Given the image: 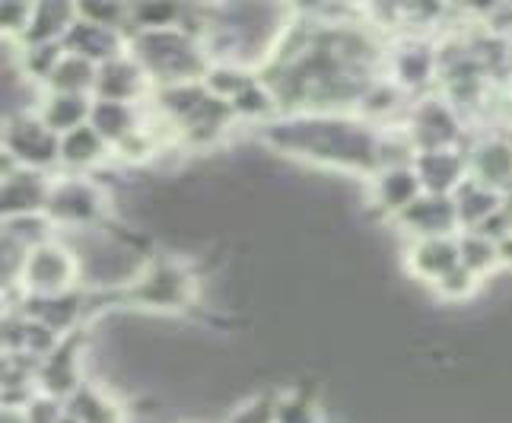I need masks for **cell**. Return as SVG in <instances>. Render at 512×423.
<instances>
[{
  "label": "cell",
  "mask_w": 512,
  "mask_h": 423,
  "mask_svg": "<svg viewBox=\"0 0 512 423\" xmlns=\"http://www.w3.org/2000/svg\"><path fill=\"white\" fill-rule=\"evenodd\" d=\"M112 156V147L90 128L83 125L77 131H70L61 137V169L67 175H86L99 169Z\"/></svg>",
  "instance_id": "19"
},
{
  "label": "cell",
  "mask_w": 512,
  "mask_h": 423,
  "mask_svg": "<svg viewBox=\"0 0 512 423\" xmlns=\"http://www.w3.org/2000/svg\"><path fill=\"white\" fill-rule=\"evenodd\" d=\"M64 411L77 423H125V408L118 398L96 382H83L80 389L64 401Z\"/></svg>",
  "instance_id": "18"
},
{
  "label": "cell",
  "mask_w": 512,
  "mask_h": 423,
  "mask_svg": "<svg viewBox=\"0 0 512 423\" xmlns=\"http://www.w3.org/2000/svg\"><path fill=\"white\" fill-rule=\"evenodd\" d=\"M401 128L408 131L417 153L427 150H465L468 147V128L465 118L443 93L420 96L408 105Z\"/></svg>",
  "instance_id": "4"
},
{
  "label": "cell",
  "mask_w": 512,
  "mask_h": 423,
  "mask_svg": "<svg viewBox=\"0 0 512 423\" xmlns=\"http://www.w3.org/2000/svg\"><path fill=\"white\" fill-rule=\"evenodd\" d=\"M274 404H277V392L271 389L252 392L239 398L233 408L223 414L220 423H274Z\"/></svg>",
  "instance_id": "28"
},
{
  "label": "cell",
  "mask_w": 512,
  "mask_h": 423,
  "mask_svg": "<svg viewBox=\"0 0 512 423\" xmlns=\"http://www.w3.org/2000/svg\"><path fill=\"white\" fill-rule=\"evenodd\" d=\"M497 258H500V271H512V233L497 242Z\"/></svg>",
  "instance_id": "35"
},
{
  "label": "cell",
  "mask_w": 512,
  "mask_h": 423,
  "mask_svg": "<svg viewBox=\"0 0 512 423\" xmlns=\"http://www.w3.org/2000/svg\"><path fill=\"white\" fill-rule=\"evenodd\" d=\"M48 220L58 226V233H77V229H93L109 214V195L90 179V175H58L51 179L48 204H45Z\"/></svg>",
  "instance_id": "5"
},
{
  "label": "cell",
  "mask_w": 512,
  "mask_h": 423,
  "mask_svg": "<svg viewBox=\"0 0 512 423\" xmlns=\"http://www.w3.org/2000/svg\"><path fill=\"white\" fill-rule=\"evenodd\" d=\"M90 112H93V96H74V93H45L42 102L35 105V115L58 137L90 125Z\"/></svg>",
  "instance_id": "20"
},
{
  "label": "cell",
  "mask_w": 512,
  "mask_h": 423,
  "mask_svg": "<svg viewBox=\"0 0 512 423\" xmlns=\"http://www.w3.org/2000/svg\"><path fill=\"white\" fill-rule=\"evenodd\" d=\"M258 80V70H249V67H242V64H226V61H214L207 67V74H204V86H207V93L210 96H217L220 102H233L236 96H242L249 86Z\"/></svg>",
  "instance_id": "26"
},
{
  "label": "cell",
  "mask_w": 512,
  "mask_h": 423,
  "mask_svg": "<svg viewBox=\"0 0 512 423\" xmlns=\"http://www.w3.org/2000/svg\"><path fill=\"white\" fill-rule=\"evenodd\" d=\"M26 261H29V249L20 239H13L4 226H0V287H4V290L20 287Z\"/></svg>",
  "instance_id": "31"
},
{
  "label": "cell",
  "mask_w": 512,
  "mask_h": 423,
  "mask_svg": "<svg viewBox=\"0 0 512 423\" xmlns=\"http://www.w3.org/2000/svg\"><path fill=\"white\" fill-rule=\"evenodd\" d=\"M80 284V261L70 252V245L58 236L39 249L29 252L20 290L32 299H51L77 290Z\"/></svg>",
  "instance_id": "8"
},
{
  "label": "cell",
  "mask_w": 512,
  "mask_h": 423,
  "mask_svg": "<svg viewBox=\"0 0 512 423\" xmlns=\"http://www.w3.org/2000/svg\"><path fill=\"white\" fill-rule=\"evenodd\" d=\"M414 172L427 195H455V188L468 179L465 150H427L414 156Z\"/></svg>",
  "instance_id": "17"
},
{
  "label": "cell",
  "mask_w": 512,
  "mask_h": 423,
  "mask_svg": "<svg viewBox=\"0 0 512 423\" xmlns=\"http://www.w3.org/2000/svg\"><path fill=\"white\" fill-rule=\"evenodd\" d=\"M32 20V4H0V39L23 42Z\"/></svg>",
  "instance_id": "33"
},
{
  "label": "cell",
  "mask_w": 512,
  "mask_h": 423,
  "mask_svg": "<svg viewBox=\"0 0 512 423\" xmlns=\"http://www.w3.org/2000/svg\"><path fill=\"white\" fill-rule=\"evenodd\" d=\"M77 20V7L74 4H32V20L23 35L20 48L26 45H61L67 29Z\"/></svg>",
  "instance_id": "23"
},
{
  "label": "cell",
  "mask_w": 512,
  "mask_h": 423,
  "mask_svg": "<svg viewBox=\"0 0 512 423\" xmlns=\"http://www.w3.org/2000/svg\"><path fill=\"white\" fill-rule=\"evenodd\" d=\"M452 204H455V217H458V233H462V229H478L487 217L497 214L503 207V195L481 182H474V179H465L455 188Z\"/></svg>",
  "instance_id": "22"
},
{
  "label": "cell",
  "mask_w": 512,
  "mask_h": 423,
  "mask_svg": "<svg viewBox=\"0 0 512 423\" xmlns=\"http://www.w3.org/2000/svg\"><path fill=\"white\" fill-rule=\"evenodd\" d=\"M0 423H26V411L13 404H0Z\"/></svg>",
  "instance_id": "36"
},
{
  "label": "cell",
  "mask_w": 512,
  "mask_h": 423,
  "mask_svg": "<svg viewBox=\"0 0 512 423\" xmlns=\"http://www.w3.org/2000/svg\"><path fill=\"white\" fill-rule=\"evenodd\" d=\"M150 93H153L150 77L144 74V67H140V64L128 55V51H125V55L112 58V61L99 64V70H96V90H93V99H109V102L140 105Z\"/></svg>",
  "instance_id": "11"
},
{
  "label": "cell",
  "mask_w": 512,
  "mask_h": 423,
  "mask_svg": "<svg viewBox=\"0 0 512 423\" xmlns=\"http://www.w3.org/2000/svg\"><path fill=\"white\" fill-rule=\"evenodd\" d=\"M61 423H77V420H70V417H64V420H61Z\"/></svg>",
  "instance_id": "40"
},
{
  "label": "cell",
  "mask_w": 512,
  "mask_h": 423,
  "mask_svg": "<svg viewBox=\"0 0 512 423\" xmlns=\"http://www.w3.org/2000/svg\"><path fill=\"white\" fill-rule=\"evenodd\" d=\"M395 226L408 236V242L427 239V236H458L455 204L449 195H427V191H423V195L395 220Z\"/></svg>",
  "instance_id": "13"
},
{
  "label": "cell",
  "mask_w": 512,
  "mask_h": 423,
  "mask_svg": "<svg viewBox=\"0 0 512 423\" xmlns=\"http://www.w3.org/2000/svg\"><path fill=\"white\" fill-rule=\"evenodd\" d=\"M13 239H20L26 249H39V245L58 239V226L48 220V214H26V217H13L7 223H0Z\"/></svg>",
  "instance_id": "29"
},
{
  "label": "cell",
  "mask_w": 512,
  "mask_h": 423,
  "mask_svg": "<svg viewBox=\"0 0 512 423\" xmlns=\"http://www.w3.org/2000/svg\"><path fill=\"white\" fill-rule=\"evenodd\" d=\"M404 268L420 284H439L449 271L458 268V236H427L411 239L404 249Z\"/></svg>",
  "instance_id": "14"
},
{
  "label": "cell",
  "mask_w": 512,
  "mask_h": 423,
  "mask_svg": "<svg viewBox=\"0 0 512 423\" xmlns=\"http://www.w3.org/2000/svg\"><path fill=\"white\" fill-rule=\"evenodd\" d=\"M61 45H64V51H70V55H80V58L93 61L99 67L105 61L125 55V51H128V35L118 32V29L96 26V23L83 20V16L77 13V20H74V26L67 29Z\"/></svg>",
  "instance_id": "16"
},
{
  "label": "cell",
  "mask_w": 512,
  "mask_h": 423,
  "mask_svg": "<svg viewBox=\"0 0 512 423\" xmlns=\"http://www.w3.org/2000/svg\"><path fill=\"white\" fill-rule=\"evenodd\" d=\"M201 280L191 271V264L182 258H150L144 261L140 274L125 287L128 306L140 312L172 315L185 312L198 303Z\"/></svg>",
  "instance_id": "3"
},
{
  "label": "cell",
  "mask_w": 512,
  "mask_h": 423,
  "mask_svg": "<svg viewBox=\"0 0 512 423\" xmlns=\"http://www.w3.org/2000/svg\"><path fill=\"white\" fill-rule=\"evenodd\" d=\"M385 77L404 96H430L433 86H439V45L420 32L401 35L385 51Z\"/></svg>",
  "instance_id": "6"
},
{
  "label": "cell",
  "mask_w": 512,
  "mask_h": 423,
  "mask_svg": "<svg viewBox=\"0 0 512 423\" xmlns=\"http://www.w3.org/2000/svg\"><path fill=\"white\" fill-rule=\"evenodd\" d=\"M140 125H144V115H140V105L128 102H109V99H93V112H90V128L109 144L112 150L128 140Z\"/></svg>",
  "instance_id": "21"
},
{
  "label": "cell",
  "mask_w": 512,
  "mask_h": 423,
  "mask_svg": "<svg viewBox=\"0 0 512 423\" xmlns=\"http://www.w3.org/2000/svg\"><path fill=\"white\" fill-rule=\"evenodd\" d=\"M64 45H26L20 48V74L32 83H48L51 70L58 67Z\"/></svg>",
  "instance_id": "30"
},
{
  "label": "cell",
  "mask_w": 512,
  "mask_h": 423,
  "mask_svg": "<svg viewBox=\"0 0 512 423\" xmlns=\"http://www.w3.org/2000/svg\"><path fill=\"white\" fill-rule=\"evenodd\" d=\"M51 191V175L48 172H32V169H16L7 179H0V223L26 214H45Z\"/></svg>",
  "instance_id": "12"
},
{
  "label": "cell",
  "mask_w": 512,
  "mask_h": 423,
  "mask_svg": "<svg viewBox=\"0 0 512 423\" xmlns=\"http://www.w3.org/2000/svg\"><path fill=\"white\" fill-rule=\"evenodd\" d=\"M274 423H328V417L319 398H312L299 389H284V392H277Z\"/></svg>",
  "instance_id": "27"
},
{
  "label": "cell",
  "mask_w": 512,
  "mask_h": 423,
  "mask_svg": "<svg viewBox=\"0 0 512 423\" xmlns=\"http://www.w3.org/2000/svg\"><path fill=\"white\" fill-rule=\"evenodd\" d=\"M0 144L10 150L20 169L51 172L61 166V137L35 115V109L10 112L0 121Z\"/></svg>",
  "instance_id": "7"
},
{
  "label": "cell",
  "mask_w": 512,
  "mask_h": 423,
  "mask_svg": "<svg viewBox=\"0 0 512 423\" xmlns=\"http://www.w3.org/2000/svg\"><path fill=\"white\" fill-rule=\"evenodd\" d=\"M379 134L382 128H373L353 112H312L277 115L258 128V144L299 163L369 179L379 172Z\"/></svg>",
  "instance_id": "1"
},
{
  "label": "cell",
  "mask_w": 512,
  "mask_h": 423,
  "mask_svg": "<svg viewBox=\"0 0 512 423\" xmlns=\"http://www.w3.org/2000/svg\"><path fill=\"white\" fill-rule=\"evenodd\" d=\"M16 169H20V166H16V160L10 156V150H7L4 144H0V179H7V175L16 172Z\"/></svg>",
  "instance_id": "37"
},
{
  "label": "cell",
  "mask_w": 512,
  "mask_h": 423,
  "mask_svg": "<svg viewBox=\"0 0 512 423\" xmlns=\"http://www.w3.org/2000/svg\"><path fill=\"white\" fill-rule=\"evenodd\" d=\"M23 411H26V423H61L67 417L64 401L51 398V395H42V392H35L32 401L26 404Z\"/></svg>",
  "instance_id": "34"
},
{
  "label": "cell",
  "mask_w": 512,
  "mask_h": 423,
  "mask_svg": "<svg viewBox=\"0 0 512 423\" xmlns=\"http://www.w3.org/2000/svg\"><path fill=\"white\" fill-rule=\"evenodd\" d=\"M10 315V299H7V290H0V322H4Z\"/></svg>",
  "instance_id": "38"
},
{
  "label": "cell",
  "mask_w": 512,
  "mask_h": 423,
  "mask_svg": "<svg viewBox=\"0 0 512 423\" xmlns=\"http://www.w3.org/2000/svg\"><path fill=\"white\" fill-rule=\"evenodd\" d=\"M128 55L144 67L153 90H163V86H175V83H198L204 80L210 67L204 42L194 39L182 26L131 32Z\"/></svg>",
  "instance_id": "2"
},
{
  "label": "cell",
  "mask_w": 512,
  "mask_h": 423,
  "mask_svg": "<svg viewBox=\"0 0 512 423\" xmlns=\"http://www.w3.org/2000/svg\"><path fill=\"white\" fill-rule=\"evenodd\" d=\"M96 64L86 61L80 55L64 51L58 67L51 70V77L45 83V93H74V96H93L96 90Z\"/></svg>",
  "instance_id": "24"
},
{
  "label": "cell",
  "mask_w": 512,
  "mask_h": 423,
  "mask_svg": "<svg viewBox=\"0 0 512 423\" xmlns=\"http://www.w3.org/2000/svg\"><path fill=\"white\" fill-rule=\"evenodd\" d=\"M439 299H443V303H449V306H455V303H468V299L481 290V280L474 277L471 271H465L462 264H458L455 271H449L443 280H439V284H433L430 287Z\"/></svg>",
  "instance_id": "32"
},
{
  "label": "cell",
  "mask_w": 512,
  "mask_h": 423,
  "mask_svg": "<svg viewBox=\"0 0 512 423\" xmlns=\"http://www.w3.org/2000/svg\"><path fill=\"white\" fill-rule=\"evenodd\" d=\"M80 366H83V360H80L77 347H74V338L67 334V338L55 347V354H48L45 360H39V376H35V389H39L42 395L67 401L86 382Z\"/></svg>",
  "instance_id": "15"
},
{
  "label": "cell",
  "mask_w": 512,
  "mask_h": 423,
  "mask_svg": "<svg viewBox=\"0 0 512 423\" xmlns=\"http://www.w3.org/2000/svg\"><path fill=\"white\" fill-rule=\"evenodd\" d=\"M0 290H4V287H0Z\"/></svg>",
  "instance_id": "41"
},
{
  "label": "cell",
  "mask_w": 512,
  "mask_h": 423,
  "mask_svg": "<svg viewBox=\"0 0 512 423\" xmlns=\"http://www.w3.org/2000/svg\"><path fill=\"white\" fill-rule=\"evenodd\" d=\"M468 179L481 182L493 191H503L512 185V137L484 134L468 140Z\"/></svg>",
  "instance_id": "10"
},
{
  "label": "cell",
  "mask_w": 512,
  "mask_h": 423,
  "mask_svg": "<svg viewBox=\"0 0 512 423\" xmlns=\"http://www.w3.org/2000/svg\"><path fill=\"white\" fill-rule=\"evenodd\" d=\"M423 195V185L417 179L414 166H388L366 179V204L382 220H398L417 198Z\"/></svg>",
  "instance_id": "9"
},
{
  "label": "cell",
  "mask_w": 512,
  "mask_h": 423,
  "mask_svg": "<svg viewBox=\"0 0 512 423\" xmlns=\"http://www.w3.org/2000/svg\"><path fill=\"white\" fill-rule=\"evenodd\" d=\"M458 264L484 284L490 274L500 271L497 242H490L487 236L474 233V229H462V233H458Z\"/></svg>",
  "instance_id": "25"
},
{
  "label": "cell",
  "mask_w": 512,
  "mask_h": 423,
  "mask_svg": "<svg viewBox=\"0 0 512 423\" xmlns=\"http://www.w3.org/2000/svg\"><path fill=\"white\" fill-rule=\"evenodd\" d=\"M503 207H506L509 214H512V185H509V188L503 191Z\"/></svg>",
  "instance_id": "39"
}]
</instances>
